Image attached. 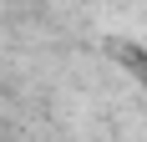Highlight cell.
<instances>
[{
  "instance_id": "1",
  "label": "cell",
  "mask_w": 147,
  "mask_h": 142,
  "mask_svg": "<svg viewBox=\"0 0 147 142\" xmlns=\"http://www.w3.org/2000/svg\"><path fill=\"white\" fill-rule=\"evenodd\" d=\"M117 56L127 61V66H137V76H142V81H147V56H142V51H137V46H117Z\"/></svg>"
}]
</instances>
